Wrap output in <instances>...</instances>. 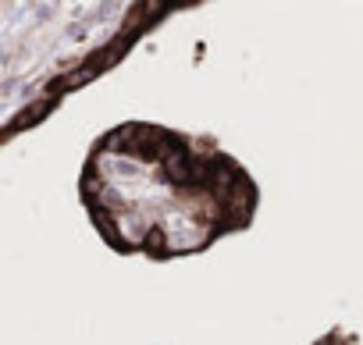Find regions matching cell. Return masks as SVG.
Masks as SVG:
<instances>
[{
	"mask_svg": "<svg viewBox=\"0 0 363 345\" xmlns=\"http://www.w3.org/2000/svg\"><path fill=\"white\" fill-rule=\"evenodd\" d=\"M79 200L114 253L164 264L246 232L260 186L214 135L121 121L89 146Z\"/></svg>",
	"mask_w": 363,
	"mask_h": 345,
	"instance_id": "6da1fadb",
	"label": "cell"
},
{
	"mask_svg": "<svg viewBox=\"0 0 363 345\" xmlns=\"http://www.w3.org/2000/svg\"><path fill=\"white\" fill-rule=\"evenodd\" d=\"M174 4H0V146L114 68Z\"/></svg>",
	"mask_w": 363,
	"mask_h": 345,
	"instance_id": "7a4b0ae2",
	"label": "cell"
},
{
	"mask_svg": "<svg viewBox=\"0 0 363 345\" xmlns=\"http://www.w3.org/2000/svg\"><path fill=\"white\" fill-rule=\"evenodd\" d=\"M313 345H363V341H359V338H356L352 331H342V327H331V331H328V334H320V338H317Z\"/></svg>",
	"mask_w": 363,
	"mask_h": 345,
	"instance_id": "3957f363",
	"label": "cell"
}]
</instances>
